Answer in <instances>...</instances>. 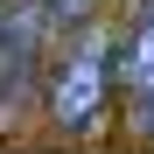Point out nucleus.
<instances>
[{
	"label": "nucleus",
	"instance_id": "f03ea898",
	"mask_svg": "<svg viewBox=\"0 0 154 154\" xmlns=\"http://www.w3.org/2000/svg\"><path fill=\"white\" fill-rule=\"evenodd\" d=\"M119 91H126V105L140 119H154V7L133 21V35L119 49Z\"/></svg>",
	"mask_w": 154,
	"mask_h": 154
},
{
	"label": "nucleus",
	"instance_id": "7ed1b4c3",
	"mask_svg": "<svg viewBox=\"0 0 154 154\" xmlns=\"http://www.w3.org/2000/svg\"><path fill=\"white\" fill-rule=\"evenodd\" d=\"M42 7H49V21H56V28H77V21L98 14V0H42Z\"/></svg>",
	"mask_w": 154,
	"mask_h": 154
},
{
	"label": "nucleus",
	"instance_id": "f257e3e1",
	"mask_svg": "<svg viewBox=\"0 0 154 154\" xmlns=\"http://www.w3.org/2000/svg\"><path fill=\"white\" fill-rule=\"evenodd\" d=\"M112 98H119V42L105 28H84L49 77V119L63 133H91Z\"/></svg>",
	"mask_w": 154,
	"mask_h": 154
}]
</instances>
